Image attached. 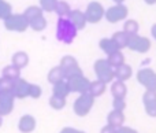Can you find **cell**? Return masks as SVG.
<instances>
[{"label":"cell","instance_id":"6da1fadb","mask_svg":"<svg viewBox=\"0 0 156 133\" xmlns=\"http://www.w3.org/2000/svg\"><path fill=\"white\" fill-rule=\"evenodd\" d=\"M78 29L76 25L71 22V19L69 16H59L56 22V38L58 41L66 44H71L77 37Z\"/></svg>","mask_w":156,"mask_h":133},{"label":"cell","instance_id":"7a4b0ae2","mask_svg":"<svg viewBox=\"0 0 156 133\" xmlns=\"http://www.w3.org/2000/svg\"><path fill=\"white\" fill-rule=\"evenodd\" d=\"M93 69L97 80H101L105 84L112 82L114 78H115V67H112L107 59H97L94 62Z\"/></svg>","mask_w":156,"mask_h":133},{"label":"cell","instance_id":"3957f363","mask_svg":"<svg viewBox=\"0 0 156 133\" xmlns=\"http://www.w3.org/2000/svg\"><path fill=\"white\" fill-rule=\"evenodd\" d=\"M4 27L10 32H18V33H23L29 29V19L23 15V14H11L10 16L3 21Z\"/></svg>","mask_w":156,"mask_h":133},{"label":"cell","instance_id":"277c9868","mask_svg":"<svg viewBox=\"0 0 156 133\" xmlns=\"http://www.w3.org/2000/svg\"><path fill=\"white\" fill-rule=\"evenodd\" d=\"M94 99L96 98H93L89 92L81 93L74 100V104H73V110L76 113V115H78V117H86L90 113L92 107H93Z\"/></svg>","mask_w":156,"mask_h":133},{"label":"cell","instance_id":"5b68a950","mask_svg":"<svg viewBox=\"0 0 156 133\" xmlns=\"http://www.w3.org/2000/svg\"><path fill=\"white\" fill-rule=\"evenodd\" d=\"M59 66L63 69V71H65L66 80H70L76 76L83 74L82 69H81L80 65H78V60L74 56H71V55H65V56L60 59Z\"/></svg>","mask_w":156,"mask_h":133},{"label":"cell","instance_id":"8992f818","mask_svg":"<svg viewBox=\"0 0 156 133\" xmlns=\"http://www.w3.org/2000/svg\"><path fill=\"white\" fill-rule=\"evenodd\" d=\"M129 15V8L123 4V3H119V4L111 5L110 8L105 10V15L104 18L107 19L110 23H116V22L125 21Z\"/></svg>","mask_w":156,"mask_h":133},{"label":"cell","instance_id":"52a82bcc","mask_svg":"<svg viewBox=\"0 0 156 133\" xmlns=\"http://www.w3.org/2000/svg\"><path fill=\"white\" fill-rule=\"evenodd\" d=\"M137 81L145 88V91H156V71L149 67L140 69L137 71Z\"/></svg>","mask_w":156,"mask_h":133},{"label":"cell","instance_id":"ba28073f","mask_svg":"<svg viewBox=\"0 0 156 133\" xmlns=\"http://www.w3.org/2000/svg\"><path fill=\"white\" fill-rule=\"evenodd\" d=\"M86 15L88 23H99L105 15V10L101 3L99 2H90L86 5V10L83 11Z\"/></svg>","mask_w":156,"mask_h":133},{"label":"cell","instance_id":"9c48e42d","mask_svg":"<svg viewBox=\"0 0 156 133\" xmlns=\"http://www.w3.org/2000/svg\"><path fill=\"white\" fill-rule=\"evenodd\" d=\"M151 40L145 36H140V34H134L130 36L129 38V44H127V48L130 51L138 52V54H147V52L151 49Z\"/></svg>","mask_w":156,"mask_h":133},{"label":"cell","instance_id":"30bf717a","mask_svg":"<svg viewBox=\"0 0 156 133\" xmlns=\"http://www.w3.org/2000/svg\"><path fill=\"white\" fill-rule=\"evenodd\" d=\"M67 81H69V87H70L71 92H76V93H78V95L89 92V85H90V81H89L83 74H81V76H76V77H73V78L67 80Z\"/></svg>","mask_w":156,"mask_h":133},{"label":"cell","instance_id":"8fae6325","mask_svg":"<svg viewBox=\"0 0 156 133\" xmlns=\"http://www.w3.org/2000/svg\"><path fill=\"white\" fill-rule=\"evenodd\" d=\"M15 96L12 92H0V115H10L14 110Z\"/></svg>","mask_w":156,"mask_h":133},{"label":"cell","instance_id":"7c38bea8","mask_svg":"<svg viewBox=\"0 0 156 133\" xmlns=\"http://www.w3.org/2000/svg\"><path fill=\"white\" fill-rule=\"evenodd\" d=\"M143 104L147 114L152 118H156V91H145L144 92Z\"/></svg>","mask_w":156,"mask_h":133},{"label":"cell","instance_id":"4fadbf2b","mask_svg":"<svg viewBox=\"0 0 156 133\" xmlns=\"http://www.w3.org/2000/svg\"><path fill=\"white\" fill-rule=\"evenodd\" d=\"M29 88H30V84L25 78H18L16 81H14L12 93L15 96V99L29 98Z\"/></svg>","mask_w":156,"mask_h":133},{"label":"cell","instance_id":"5bb4252c","mask_svg":"<svg viewBox=\"0 0 156 133\" xmlns=\"http://www.w3.org/2000/svg\"><path fill=\"white\" fill-rule=\"evenodd\" d=\"M37 126V121L33 115L25 114L18 121V131L21 133H32Z\"/></svg>","mask_w":156,"mask_h":133},{"label":"cell","instance_id":"9a60e30c","mask_svg":"<svg viewBox=\"0 0 156 133\" xmlns=\"http://www.w3.org/2000/svg\"><path fill=\"white\" fill-rule=\"evenodd\" d=\"M107 124L114 128H121L125 124V113L119 111V110H112L110 114L107 115Z\"/></svg>","mask_w":156,"mask_h":133},{"label":"cell","instance_id":"2e32d148","mask_svg":"<svg viewBox=\"0 0 156 133\" xmlns=\"http://www.w3.org/2000/svg\"><path fill=\"white\" fill-rule=\"evenodd\" d=\"M69 18L71 19V22H73L74 25H76V27L78 30H82L83 27L86 26V23H88L85 13H83V11H81V10H71Z\"/></svg>","mask_w":156,"mask_h":133},{"label":"cell","instance_id":"e0dca14e","mask_svg":"<svg viewBox=\"0 0 156 133\" xmlns=\"http://www.w3.org/2000/svg\"><path fill=\"white\" fill-rule=\"evenodd\" d=\"M111 95L115 99H125L127 95L126 84H125L123 81H119V80L114 81L112 84H111Z\"/></svg>","mask_w":156,"mask_h":133},{"label":"cell","instance_id":"ac0fdd59","mask_svg":"<svg viewBox=\"0 0 156 133\" xmlns=\"http://www.w3.org/2000/svg\"><path fill=\"white\" fill-rule=\"evenodd\" d=\"M132 76H133V69H132L130 65L123 63V65L115 67V78L119 80V81L126 82L127 80L132 78Z\"/></svg>","mask_w":156,"mask_h":133},{"label":"cell","instance_id":"d6986e66","mask_svg":"<svg viewBox=\"0 0 156 133\" xmlns=\"http://www.w3.org/2000/svg\"><path fill=\"white\" fill-rule=\"evenodd\" d=\"M52 93L60 96V98H67V96L71 93L67 80H62V81H59V82L52 85Z\"/></svg>","mask_w":156,"mask_h":133},{"label":"cell","instance_id":"ffe728a7","mask_svg":"<svg viewBox=\"0 0 156 133\" xmlns=\"http://www.w3.org/2000/svg\"><path fill=\"white\" fill-rule=\"evenodd\" d=\"M11 63L22 70L23 67H26V66L29 65V55H27L25 51L15 52V54L12 55V58H11Z\"/></svg>","mask_w":156,"mask_h":133},{"label":"cell","instance_id":"44dd1931","mask_svg":"<svg viewBox=\"0 0 156 133\" xmlns=\"http://www.w3.org/2000/svg\"><path fill=\"white\" fill-rule=\"evenodd\" d=\"M99 47H100V49H101L104 54H107V55H110V54H114V52H116V51H119V47L115 44V41L112 40V38H101V40L99 41ZM122 51V49H121Z\"/></svg>","mask_w":156,"mask_h":133},{"label":"cell","instance_id":"7402d4cb","mask_svg":"<svg viewBox=\"0 0 156 133\" xmlns=\"http://www.w3.org/2000/svg\"><path fill=\"white\" fill-rule=\"evenodd\" d=\"M107 89V84L103 82L101 80H94V81H90V85H89V93H90L93 98H99Z\"/></svg>","mask_w":156,"mask_h":133},{"label":"cell","instance_id":"603a6c76","mask_svg":"<svg viewBox=\"0 0 156 133\" xmlns=\"http://www.w3.org/2000/svg\"><path fill=\"white\" fill-rule=\"evenodd\" d=\"M2 77L10 80V81H16L18 78H21V69H18L16 66H14L11 63V65L5 66L2 70Z\"/></svg>","mask_w":156,"mask_h":133},{"label":"cell","instance_id":"cb8c5ba5","mask_svg":"<svg viewBox=\"0 0 156 133\" xmlns=\"http://www.w3.org/2000/svg\"><path fill=\"white\" fill-rule=\"evenodd\" d=\"M47 80H48L49 84H56V82L62 81V80H66L65 77V71H63V69L60 67V66H55V67H52L51 70H49L48 76H47Z\"/></svg>","mask_w":156,"mask_h":133},{"label":"cell","instance_id":"d4e9b609","mask_svg":"<svg viewBox=\"0 0 156 133\" xmlns=\"http://www.w3.org/2000/svg\"><path fill=\"white\" fill-rule=\"evenodd\" d=\"M111 38L115 41V44L119 47V49H123V48H127V44H129L130 36L127 34V33H125L123 30H121V32H115V33H114Z\"/></svg>","mask_w":156,"mask_h":133},{"label":"cell","instance_id":"484cf974","mask_svg":"<svg viewBox=\"0 0 156 133\" xmlns=\"http://www.w3.org/2000/svg\"><path fill=\"white\" fill-rule=\"evenodd\" d=\"M54 13L58 15V18H59V16H69L71 13V7L67 2H65V0H58Z\"/></svg>","mask_w":156,"mask_h":133},{"label":"cell","instance_id":"4316f807","mask_svg":"<svg viewBox=\"0 0 156 133\" xmlns=\"http://www.w3.org/2000/svg\"><path fill=\"white\" fill-rule=\"evenodd\" d=\"M29 27H32L34 32H43L47 27V18L44 15H40V16H37V18L30 19Z\"/></svg>","mask_w":156,"mask_h":133},{"label":"cell","instance_id":"83f0119b","mask_svg":"<svg viewBox=\"0 0 156 133\" xmlns=\"http://www.w3.org/2000/svg\"><path fill=\"white\" fill-rule=\"evenodd\" d=\"M138 30H140V23H138L136 19H126L123 23V32L127 33L129 36H134L138 34Z\"/></svg>","mask_w":156,"mask_h":133},{"label":"cell","instance_id":"f1b7e54d","mask_svg":"<svg viewBox=\"0 0 156 133\" xmlns=\"http://www.w3.org/2000/svg\"><path fill=\"white\" fill-rule=\"evenodd\" d=\"M107 60L110 62V65L112 66V67H118V66L125 63V55L122 54V51L119 49V51L114 52V54L107 55Z\"/></svg>","mask_w":156,"mask_h":133},{"label":"cell","instance_id":"f546056e","mask_svg":"<svg viewBox=\"0 0 156 133\" xmlns=\"http://www.w3.org/2000/svg\"><path fill=\"white\" fill-rule=\"evenodd\" d=\"M48 103H49V106H51V109L59 111V110L65 109V106H66V98H60V96L54 95V93H52V96L49 98Z\"/></svg>","mask_w":156,"mask_h":133},{"label":"cell","instance_id":"4dcf8cb0","mask_svg":"<svg viewBox=\"0 0 156 133\" xmlns=\"http://www.w3.org/2000/svg\"><path fill=\"white\" fill-rule=\"evenodd\" d=\"M23 15L30 21V19H33V18H37V16H40V15H44V11L40 5H29V7L23 11Z\"/></svg>","mask_w":156,"mask_h":133},{"label":"cell","instance_id":"1f68e13d","mask_svg":"<svg viewBox=\"0 0 156 133\" xmlns=\"http://www.w3.org/2000/svg\"><path fill=\"white\" fill-rule=\"evenodd\" d=\"M11 14H12V7H11V4L8 2H5V0H0V19L4 21Z\"/></svg>","mask_w":156,"mask_h":133},{"label":"cell","instance_id":"d6a6232c","mask_svg":"<svg viewBox=\"0 0 156 133\" xmlns=\"http://www.w3.org/2000/svg\"><path fill=\"white\" fill-rule=\"evenodd\" d=\"M56 3H58V0H40V7L43 8V11L52 13L55 10Z\"/></svg>","mask_w":156,"mask_h":133},{"label":"cell","instance_id":"836d02e7","mask_svg":"<svg viewBox=\"0 0 156 133\" xmlns=\"http://www.w3.org/2000/svg\"><path fill=\"white\" fill-rule=\"evenodd\" d=\"M12 85L14 81H10L4 77H0V92H12Z\"/></svg>","mask_w":156,"mask_h":133},{"label":"cell","instance_id":"e575fe53","mask_svg":"<svg viewBox=\"0 0 156 133\" xmlns=\"http://www.w3.org/2000/svg\"><path fill=\"white\" fill-rule=\"evenodd\" d=\"M43 93V89L38 84H30V88H29V98L32 99H38Z\"/></svg>","mask_w":156,"mask_h":133},{"label":"cell","instance_id":"d590c367","mask_svg":"<svg viewBox=\"0 0 156 133\" xmlns=\"http://www.w3.org/2000/svg\"><path fill=\"white\" fill-rule=\"evenodd\" d=\"M112 109L114 110H119V111H123L126 109V102L125 99H115L112 100Z\"/></svg>","mask_w":156,"mask_h":133},{"label":"cell","instance_id":"8d00e7d4","mask_svg":"<svg viewBox=\"0 0 156 133\" xmlns=\"http://www.w3.org/2000/svg\"><path fill=\"white\" fill-rule=\"evenodd\" d=\"M116 133H138L136 129L130 128V126H121L116 129Z\"/></svg>","mask_w":156,"mask_h":133},{"label":"cell","instance_id":"74e56055","mask_svg":"<svg viewBox=\"0 0 156 133\" xmlns=\"http://www.w3.org/2000/svg\"><path fill=\"white\" fill-rule=\"evenodd\" d=\"M100 133H116V128H114V126L111 125H105L101 128V131H100Z\"/></svg>","mask_w":156,"mask_h":133},{"label":"cell","instance_id":"f35d334b","mask_svg":"<svg viewBox=\"0 0 156 133\" xmlns=\"http://www.w3.org/2000/svg\"><path fill=\"white\" fill-rule=\"evenodd\" d=\"M74 131H76L74 128H70V126H66V128H63L59 133H74Z\"/></svg>","mask_w":156,"mask_h":133},{"label":"cell","instance_id":"ab89813d","mask_svg":"<svg viewBox=\"0 0 156 133\" xmlns=\"http://www.w3.org/2000/svg\"><path fill=\"white\" fill-rule=\"evenodd\" d=\"M151 34H152V37L156 40V23L152 25V27H151Z\"/></svg>","mask_w":156,"mask_h":133},{"label":"cell","instance_id":"60d3db41","mask_svg":"<svg viewBox=\"0 0 156 133\" xmlns=\"http://www.w3.org/2000/svg\"><path fill=\"white\" fill-rule=\"evenodd\" d=\"M144 2H145L148 5H154V4H156V0H144Z\"/></svg>","mask_w":156,"mask_h":133},{"label":"cell","instance_id":"b9f144b4","mask_svg":"<svg viewBox=\"0 0 156 133\" xmlns=\"http://www.w3.org/2000/svg\"><path fill=\"white\" fill-rule=\"evenodd\" d=\"M112 2H115V4H119V3H123L125 0H112Z\"/></svg>","mask_w":156,"mask_h":133},{"label":"cell","instance_id":"7bdbcfd3","mask_svg":"<svg viewBox=\"0 0 156 133\" xmlns=\"http://www.w3.org/2000/svg\"><path fill=\"white\" fill-rule=\"evenodd\" d=\"M2 125H3V117L0 115V128H2Z\"/></svg>","mask_w":156,"mask_h":133},{"label":"cell","instance_id":"ee69618b","mask_svg":"<svg viewBox=\"0 0 156 133\" xmlns=\"http://www.w3.org/2000/svg\"><path fill=\"white\" fill-rule=\"evenodd\" d=\"M74 133H85V132H82V131H74Z\"/></svg>","mask_w":156,"mask_h":133}]
</instances>
